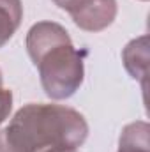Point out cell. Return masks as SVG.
<instances>
[{"label":"cell","mask_w":150,"mask_h":152,"mask_svg":"<svg viewBox=\"0 0 150 152\" xmlns=\"http://www.w3.org/2000/svg\"><path fill=\"white\" fill-rule=\"evenodd\" d=\"M141 2H147V0H141Z\"/></svg>","instance_id":"obj_9"},{"label":"cell","mask_w":150,"mask_h":152,"mask_svg":"<svg viewBox=\"0 0 150 152\" xmlns=\"http://www.w3.org/2000/svg\"><path fill=\"white\" fill-rule=\"evenodd\" d=\"M88 138V124L74 108L28 103L0 129V152H53L78 149Z\"/></svg>","instance_id":"obj_1"},{"label":"cell","mask_w":150,"mask_h":152,"mask_svg":"<svg viewBox=\"0 0 150 152\" xmlns=\"http://www.w3.org/2000/svg\"><path fill=\"white\" fill-rule=\"evenodd\" d=\"M150 126L145 120L127 124L118 138V152H150Z\"/></svg>","instance_id":"obj_5"},{"label":"cell","mask_w":150,"mask_h":152,"mask_svg":"<svg viewBox=\"0 0 150 152\" xmlns=\"http://www.w3.org/2000/svg\"><path fill=\"white\" fill-rule=\"evenodd\" d=\"M122 62L131 78L140 80L143 85L147 81V67H149V39L141 36L133 39L122 51Z\"/></svg>","instance_id":"obj_4"},{"label":"cell","mask_w":150,"mask_h":152,"mask_svg":"<svg viewBox=\"0 0 150 152\" xmlns=\"http://www.w3.org/2000/svg\"><path fill=\"white\" fill-rule=\"evenodd\" d=\"M57 7L69 12L76 27L85 32H101L115 21L117 0H53Z\"/></svg>","instance_id":"obj_3"},{"label":"cell","mask_w":150,"mask_h":152,"mask_svg":"<svg viewBox=\"0 0 150 152\" xmlns=\"http://www.w3.org/2000/svg\"><path fill=\"white\" fill-rule=\"evenodd\" d=\"M4 78L0 71V126L5 122V118H9L11 110H12V92L9 88H4Z\"/></svg>","instance_id":"obj_7"},{"label":"cell","mask_w":150,"mask_h":152,"mask_svg":"<svg viewBox=\"0 0 150 152\" xmlns=\"http://www.w3.org/2000/svg\"><path fill=\"white\" fill-rule=\"evenodd\" d=\"M53 152H78V149H62V151H53Z\"/></svg>","instance_id":"obj_8"},{"label":"cell","mask_w":150,"mask_h":152,"mask_svg":"<svg viewBox=\"0 0 150 152\" xmlns=\"http://www.w3.org/2000/svg\"><path fill=\"white\" fill-rule=\"evenodd\" d=\"M23 20V4L21 0H0V48H4Z\"/></svg>","instance_id":"obj_6"},{"label":"cell","mask_w":150,"mask_h":152,"mask_svg":"<svg viewBox=\"0 0 150 152\" xmlns=\"http://www.w3.org/2000/svg\"><path fill=\"white\" fill-rule=\"evenodd\" d=\"M25 44L44 94L53 101L73 97L85 80V66L69 32L60 23L37 21L30 27Z\"/></svg>","instance_id":"obj_2"}]
</instances>
